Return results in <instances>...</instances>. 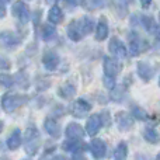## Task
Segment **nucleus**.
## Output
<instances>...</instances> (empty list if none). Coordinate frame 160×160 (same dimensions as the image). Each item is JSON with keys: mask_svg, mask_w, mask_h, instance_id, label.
<instances>
[{"mask_svg": "<svg viewBox=\"0 0 160 160\" xmlns=\"http://www.w3.org/2000/svg\"><path fill=\"white\" fill-rule=\"evenodd\" d=\"M159 86H160V78H159Z\"/></svg>", "mask_w": 160, "mask_h": 160, "instance_id": "nucleus-42", "label": "nucleus"}, {"mask_svg": "<svg viewBox=\"0 0 160 160\" xmlns=\"http://www.w3.org/2000/svg\"><path fill=\"white\" fill-rule=\"evenodd\" d=\"M102 83H104V86L108 88V90H112L114 87H115V78H111V76H107L104 75V78H102Z\"/></svg>", "mask_w": 160, "mask_h": 160, "instance_id": "nucleus-30", "label": "nucleus"}, {"mask_svg": "<svg viewBox=\"0 0 160 160\" xmlns=\"http://www.w3.org/2000/svg\"><path fill=\"white\" fill-rule=\"evenodd\" d=\"M76 90H78V88H76L75 83L66 82L58 88V96L61 97V98H63V100H70V98L75 97Z\"/></svg>", "mask_w": 160, "mask_h": 160, "instance_id": "nucleus-18", "label": "nucleus"}, {"mask_svg": "<svg viewBox=\"0 0 160 160\" xmlns=\"http://www.w3.org/2000/svg\"><path fill=\"white\" fill-rule=\"evenodd\" d=\"M48 21L52 22V24H59V22L63 21V13L58 6L53 4L52 7L48 11Z\"/></svg>", "mask_w": 160, "mask_h": 160, "instance_id": "nucleus-24", "label": "nucleus"}, {"mask_svg": "<svg viewBox=\"0 0 160 160\" xmlns=\"http://www.w3.org/2000/svg\"><path fill=\"white\" fill-rule=\"evenodd\" d=\"M127 156H128V145L125 142H119L117 145L115 150H114V158L122 160V159H127Z\"/></svg>", "mask_w": 160, "mask_h": 160, "instance_id": "nucleus-27", "label": "nucleus"}, {"mask_svg": "<svg viewBox=\"0 0 160 160\" xmlns=\"http://www.w3.org/2000/svg\"><path fill=\"white\" fill-rule=\"evenodd\" d=\"M14 78H16V84L20 88H22V90H27V88L30 87V79H28L27 73H25L24 70H20V72L17 73Z\"/></svg>", "mask_w": 160, "mask_h": 160, "instance_id": "nucleus-26", "label": "nucleus"}, {"mask_svg": "<svg viewBox=\"0 0 160 160\" xmlns=\"http://www.w3.org/2000/svg\"><path fill=\"white\" fill-rule=\"evenodd\" d=\"M102 125H104V122H102L101 114H93L88 117L87 122H86V132L90 136H96L102 128Z\"/></svg>", "mask_w": 160, "mask_h": 160, "instance_id": "nucleus-13", "label": "nucleus"}, {"mask_svg": "<svg viewBox=\"0 0 160 160\" xmlns=\"http://www.w3.org/2000/svg\"><path fill=\"white\" fill-rule=\"evenodd\" d=\"M88 149H90L91 156L94 159H102L107 155V145H105V142L102 139H98V138L91 141Z\"/></svg>", "mask_w": 160, "mask_h": 160, "instance_id": "nucleus-15", "label": "nucleus"}, {"mask_svg": "<svg viewBox=\"0 0 160 160\" xmlns=\"http://www.w3.org/2000/svg\"><path fill=\"white\" fill-rule=\"evenodd\" d=\"M141 2V6L143 8H149V6L152 4V0H139Z\"/></svg>", "mask_w": 160, "mask_h": 160, "instance_id": "nucleus-34", "label": "nucleus"}, {"mask_svg": "<svg viewBox=\"0 0 160 160\" xmlns=\"http://www.w3.org/2000/svg\"><path fill=\"white\" fill-rule=\"evenodd\" d=\"M156 38H158L159 39V41H160V27H158V30H156Z\"/></svg>", "mask_w": 160, "mask_h": 160, "instance_id": "nucleus-37", "label": "nucleus"}, {"mask_svg": "<svg viewBox=\"0 0 160 160\" xmlns=\"http://www.w3.org/2000/svg\"><path fill=\"white\" fill-rule=\"evenodd\" d=\"M45 2H47L48 4H56V2H58V0H45Z\"/></svg>", "mask_w": 160, "mask_h": 160, "instance_id": "nucleus-38", "label": "nucleus"}, {"mask_svg": "<svg viewBox=\"0 0 160 160\" xmlns=\"http://www.w3.org/2000/svg\"><path fill=\"white\" fill-rule=\"evenodd\" d=\"M66 32H68V37H69L73 42H79L80 39L84 37V34H83V31H82V27H80L79 20H72V21L69 22Z\"/></svg>", "mask_w": 160, "mask_h": 160, "instance_id": "nucleus-17", "label": "nucleus"}, {"mask_svg": "<svg viewBox=\"0 0 160 160\" xmlns=\"http://www.w3.org/2000/svg\"><path fill=\"white\" fill-rule=\"evenodd\" d=\"M136 17H138V22L148 31V32H150V34L156 32V30H158L159 25L156 24V21H155L153 17H150V16H139V14H136Z\"/></svg>", "mask_w": 160, "mask_h": 160, "instance_id": "nucleus-20", "label": "nucleus"}, {"mask_svg": "<svg viewBox=\"0 0 160 160\" xmlns=\"http://www.w3.org/2000/svg\"><path fill=\"white\" fill-rule=\"evenodd\" d=\"M101 118H102V122H104L105 127H110L111 125V119H110V111L104 110L101 112Z\"/></svg>", "mask_w": 160, "mask_h": 160, "instance_id": "nucleus-32", "label": "nucleus"}, {"mask_svg": "<svg viewBox=\"0 0 160 160\" xmlns=\"http://www.w3.org/2000/svg\"><path fill=\"white\" fill-rule=\"evenodd\" d=\"M91 2H93V4L96 6V7H104L105 0H91Z\"/></svg>", "mask_w": 160, "mask_h": 160, "instance_id": "nucleus-35", "label": "nucleus"}, {"mask_svg": "<svg viewBox=\"0 0 160 160\" xmlns=\"http://www.w3.org/2000/svg\"><path fill=\"white\" fill-rule=\"evenodd\" d=\"M93 105L88 101H86L84 98H78L69 108V112L72 114L75 118H84L88 112L91 111Z\"/></svg>", "mask_w": 160, "mask_h": 160, "instance_id": "nucleus-7", "label": "nucleus"}, {"mask_svg": "<svg viewBox=\"0 0 160 160\" xmlns=\"http://www.w3.org/2000/svg\"><path fill=\"white\" fill-rule=\"evenodd\" d=\"M128 38H129V53H131V56L141 55L142 52H145V51L149 48L148 41H145L143 38H141L136 32H131L129 35H128Z\"/></svg>", "mask_w": 160, "mask_h": 160, "instance_id": "nucleus-4", "label": "nucleus"}, {"mask_svg": "<svg viewBox=\"0 0 160 160\" xmlns=\"http://www.w3.org/2000/svg\"><path fill=\"white\" fill-rule=\"evenodd\" d=\"M87 145L82 141V139H69L68 138L66 141L62 143V149L65 152H72L73 153V159L75 158H82L78 153H83L87 150Z\"/></svg>", "mask_w": 160, "mask_h": 160, "instance_id": "nucleus-5", "label": "nucleus"}, {"mask_svg": "<svg viewBox=\"0 0 160 160\" xmlns=\"http://www.w3.org/2000/svg\"><path fill=\"white\" fill-rule=\"evenodd\" d=\"M65 3L72 6V7H78V6H83L84 7L86 6V0H65Z\"/></svg>", "mask_w": 160, "mask_h": 160, "instance_id": "nucleus-33", "label": "nucleus"}, {"mask_svg": "<svg viewBox=\"0 0 160 160\" xmlns=\"http://www.w3.org/2000/svg\"><path fill=\"white\" fill-rule=\"evenodd\" d=\"M159 20H160V13H159Z\"/></svg>", "mask_w": 160, "mask_h": 160, "instance_id": "nucleus-43", "label": "nucleus"}, {"mask_svg": "<svg viewBox=\"0 0 160 160\" xmlns=\"http://www.w3.org/2000/svg\"><path fill=\"white\" fill-rule=\"evenodd\" d=\"M79 22H80V27H82V31L84 35H88V34L93 32V30H96V22L88 16L82 17V18L79 20Z\"/></svg>", "mask_w": 160, "mask_h": 160, "instance_id": "nucleus-25", "label": "nucleus"}, {"mask_svg": "<svg viewBox=\"0 0 160 160\" xmlns=\"http://www.w3.org/2000/svg\"><path fill=\"white\" fill-rule=\"evenodd\" d=\"M7 148L10 150H17L20 146H21L22 143V138H21V131L18 129V128H16V129L13 131V132L10 133V136L7 138Z\"/></svg>", "mask_w": 160, "mask_h": 160, "instance_id": "nucleus-21", "label": "nucleus"}, {"mask_svg": "<svg viewBox=\"0 0 160 160\" xmlns=\"http://www.w3.org/2000/svg\"><path fill=\"white\" fill-rule=\"evenodd\" d=\"M28 101L27 96H22V94H4L2 97V108L4 110V112L11 114L17 110V108L22 107L25 102Z\"/></svg>", "mask_w": 160, "mask_h": 160, "instance_id": "nucleus-2", "label": "nucleus"}, {"mask_svg": "<svg viewBox=\"0 0 160 160\" xmlns=\"http://www.w3.org/2000/svg\"><path fill=\"white\" fill-rule=\"evenodd\" d=\"M156 158H158V159H160V153H159V155H158V156H156Z\"/></svg>", "mask_w": 160, "mask_h": 160, "instance_id": "nucleus-41", "label": "nucleus"}, {"mask_svg": "<svg viewBox=\"0 0 160 160\" xmlns=\"http://www.w3.org/2000/svg\"><path fill=\"white\" fill-rule=\"evenodd\" d=\"M24 148L28 156H35L38 153L39 148H41V136H39L38 128L34 124L28 125L27 131L24 135Z\"/></svg>", "mask_w": 160, "mask_h": 160, "instance_id": "nucleus-1", "label": "nucleus"}, {"mask_svg": "<svg viewBox=\"0 0 160 160\" xmlns=\"http://www.w3.org/2000/svg\"><path fill=\"white\" fill-rule=\"evenodd\" d=\"M3 128H4V122L0 119V133H2V131H3Z\"/></svg>", "mask_w": 160, "mask_h": 160, "instance_id": "nucleus-39", "label": "nucleus"}, {"mask_svg": "<svg viewBox=\"0 0 160 160\" xmlns=\"http://www.w3.org/2000/svg\"><path fill=\"white\" fill-rule=\"evenodd\" d=\"M4 16H6V7L3 3H0V18H3Z\"/></svg>", "mask_w": 160, "mask_h": 160, "instance_id": "nucleus-36", "label": "nucleus"}, {"mask_svg": "<svg viewBox=\"0 0 160 160\" xmlns=\"http://www.w3.org/2000/svg\"><path fill=\"white\" fill-rule=\"evenodd\" d=\"M14 84H16V78L14 76H11L7 72L0 73V86H3L6 88H11Z\"/></svg>", "mask_w": 160, "mask_h": 160, "instance_id": "nucleus-28", "label": "nucleus"}, {"mask_svg": "<svg viewBox=\"0 0 160 160\" xmlns=\"http://www.w3.org/2000/svg\"><path fill=\"white\" fill-rule=\"evenodd\" d=\"M65 135L69 139H83L86 135V131L82 125L76 124V122H70L65 129Z\"/></svg>", "mask_w": 160, "mask_h": 160, "instance_id": "nucleus-16", "label": "nucleus"}, {"mask_svg": "<svg viewBox=\"0 0 160 160\" xmlns=\"http://www.w3.org/2000/svg\"><path fill=\"white\" fill-rule=\"evenodd\" d=\"M108 51L111 52V55L117 56L119 59L125 58L128 55V49L125 47V44L119 38H117V37H112L110 39V42H108Z\"/></svg>", "mask_w": 160, "mask_h": 160, "instance_id": "nucleus-11", "label": "nucleus"}, {"mask_svg": "<svg viewBox=\"0 0 160 160\" xmlns=\"http://www.w3.org/2000/svg\"><path fill=\"white\" fill-rule=\"evenodd\" d=\"M136 72H138V76L141 78L143 82H150L155 76V69L153 66L146 61H141L136 65Z\"/></svg>", "mask_w": 160, "mask_h": 160, "instance_id": "nucleus-14", "label": "nucleus"}, {"mask_svg": "<svg viewBox=\"0 0 160 160\" xmlns=\"http://www.w3.org/2000/svg\"><path fill=\"white\" fill-rule=\"evenodd\" d=\"M10 69H11V62L8 61L7 58L0 56V70H2V72H8Z\"/></svg>", "mask_w": 160, "mask_h": 160, "instance_id": "nucleus-31", "label": "nucleus"}, {"mask_svg": "<svg viewBox=\"0 0 160 160\" xmlns=\"http://www.w3.org/2000/svg\"><path fill=\"white\" fill-rule=\"evenodd\" d=\"M11 14H13L16 18H18L22 24L30 21L31 16H30V8L25 4L24 2L18 0V2H14V4L11 6Z\"/></svg>", "mask_w": 160, "mask_h": 160, "instance_id": "nucleus-9", "label": "nucleus"}, {"mask_svg": "<svg viewBox=\"0 0 160 160\" xmlns=\"http://www.w3.org/2000/svg\"><path fill=\"white\" fill-rule=\"evenodd\" d=\"M59 62H61V58L56 53V51L53 49H47L44 53H42V65L49 72H53L56 70V68L59 66Z\"/></svg>", "mask_w": 160, "mask_h": 160, "instance_id": "nucleus-10", "label": "nucleus"}, {"mask_svg": "<svg viewBox=\"0 0 160 160\" xmlns=\"http://www.w3.org/2000/svg\"><path fill=\"white\" fill-rule=\"evenodd\" d=\"M22 42V38L14 31L4 30L0 32V47L4 49H16Z\"/></svg>", "mask_w": 160, "mask_h": 160, "instance_id": "nucleus-3", "label": "nucleus"}, {"mask_svg": "<svg viewBox=\"0 0 160 160\" xmlns=\"http://www.w3.org/2000/svg\"><path fill=\"white\" fill-rule=\"evenodd\" d=\"M108 32H110V28H108V22L104 17L98 20V22L96 24V39L97 41H104L107 39L108 37Z\"/></svg>", "mask_w": 160, "mask_h": 160, "instance_id": "nucleus-19", "label": "nucleus"}, {"mask_svg": "<svg viewBox=\"0 0 160 160\" xmlns=\"http://www.w3.org/2000/svg\"><path fill=\"white\" fill-rule=\"evenodd\" d=\"M44 128H45V132H47L52 139H59L62 136V127H61V124L58 122V119L52 118V117L45 118Z\"/></svg>", "mask_w": 160, "mask_h": 160, "instance_id": "nucleus-12", "label": "nucleus"}, {"mask_svg": "<svg viewBox=\"0 0 160 160\" xmlns=\"http://www.w3.org/2000/svg\"><path fill=\"white\" fill-rule=\"evenodd\" d=\"M10 2H13V0H0V3H3V4H7Z\"/></svg>", "mask_w": 160, "mask_h": 160, "instance_id": "nucleus-40", "label": "nucleus"}, {"mask_svg": "<svg viewBox=\"0 0 160 160\" xmlns=\"http://www.w3.org/2000/svg\"><path fill=\"white\" fill-rule=\"evenodd\" d=\"M55 24H42L41 25V39L45 42L53 41L56 38V28L53 27Z\"/></svg>", "mask_w": 160, "mask_h": 160, "instance_id": "nucleus-22", "label": "nucleus"}, {"mask_svg": "<svg viewBox=\"0 0 160 160\" xmlns=\"http://www.w3.org/2000/svg\"><path fill=\"white\" fill-rule=\"evenodd\" d=\"M131 114L133 115V118L139 119V121H148V119H149L148 112L143 110V108H141V107H133L132 108V112H131Z\"/></svg>", "mask_w": 160, "mask_h": 160, "instance_id": "nucleus-29", "label": "nucleus"}, {"mask_svg": "<svg viewBox=\"0 0 160 160\" xmlns=\"http://www.w3.org/2000/svg\"><path fill=\"white\" fill-rule=\"evenodd\" d=\"M143 139L150 145H159L160 143V133L155 128L148 127V128H145V131H143Z\"/></svg>", "mask_w": 160, "mask_h": 160, "instance_id": "nucleus-23", "label": "nucleus"}, {"mask_svg": "<svg viewBox=\"0 0 160 160\" xmlns=\"http://www.w3.org/2000/svg\"><path fill=\"white\" fill-rule=\"evenodd\" d=\"M133 122H135L133 115L127 111H118L115 114V124L121 132H127V131L132 129Z\"/></svg>", "mask_w": 160, "mask_h": 160, "instance_id": "nucleus-8", "label": "nucleus"}, {"mask_svg": "<svg viewBox=\"0 0 160 160\" xmlns=\"http://www.w3.org/2000/svg\"><path fill=\"white\" fill-rule=\"evenodd\" d=\"M102 69H104V75L111 76V78H117L119 72L122 70V63L119 58H111V56H105L104 62H102Z\"/></svg>", "mask_w": 160, "mask_h": 160, "instance_id": "nucleus-6", "label": "nucleus"}]
</instances>
